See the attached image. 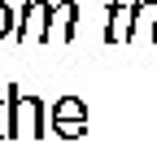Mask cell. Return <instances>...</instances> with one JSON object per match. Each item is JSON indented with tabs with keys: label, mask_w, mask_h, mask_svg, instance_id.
I'll return each instance as SVG.
<instances>
[{
	"label": "cell",
	"mask_w": 157,
	"mask_h": 157,
	"mask_svg": "<svg viewBox=\"0 0 157 157\" xmlns=\"http://www.w3.org/2000/svg\"><path fill=\"white\" fill-rule=\"evenodd\" d=\"M22 131L31 140H44L48 135V105L39 96H22V92H9V140Z\"/></svg>",
	"instance_id": "6da1fadb"
},
{
	"label": "cell",
	"mask_w": 157,
	"mask_h": 157,
	"mask_svg": "<svg viewBox=\"0 0 157 157\" xmlns=\"http://www.w3.org/2000/svg\"><path fill=\"white\" fill-rule=\"evenodd\" d=\"M52 131L61 135V140H78V135H87V105L78 101V96H61V101H52Z\"/></svg>",
	"instance_id": "7a4b0ae2"
},
{
	"label": "cell",
	"mask_w": 157,
	"mask_h": 157,
	"mask_svg": "<svg viewBox=\"0 0 157 157\" xmlns=\"http://www.w3.org/2000/svg\"><path fill=\"white\" fill-rule=\"evenodd\" d=\"M48 13H52V5L48 0H26L22 5V13H17V39H39V44H48Z\"/></svg>",
	"instance_id": "3957f363"
},
{
	"label": "cell",
	"mask_w": 157,
	"mask_h": 157,
	"mask_svg": "<svg viewBox=\"0 0 157 157\" xmlns=\"http://www.w3.org/2000/svg\"><path fill=\"white\" fill-rule=\"evenodd\" d=\"M74 31H78V5L74 0L52 5V13H48V44H70Z\"/></svg>",
	"instance_id": "277c9868"
},
{
	"label": "cell",
	"mask_w": 157,
	"mask_h": 157,
	"mask_svg": "<svg viewBox=\"0 0 157 157\" xmlns=\"http://www.w3.org/2000/svg\"><path fill=\"white\" fill-rule=\"evenodd\" d=\"M122 0H109V9H105V44H118V22H122Z\"/></svg>",
	"instance_id": "5b68a950"
},
{
	"label": "cell",
	"mask_w": 157,
	"mask_h": 157,
	"mask_svg": "<svg viewBox=\"0 0 157 157\" xmlns=\"http://www.w3.org/2000/svg\"><path fill=\"white\" fill-rule=\"evenodd\" d=\"M9 92H13V87L0 92V140H9Z\"/></svg>",
	"instance_id": "8992f818"
},
{
	"label": "cell",
	"mask_w": 157,
	"mask_h": 157,
	"mask_svg": "<svg viewBox=\"0 0 157 157\" xmlns=\"http://www.w3.org/2000/svg\"><path fill=\"white\" fill-rule=\"evenodd\" d=\"M9 35H13V9L0 0V39H9Z\"/></svg>",
	"instance_id": "52a82bcc"
}]
</instances>
